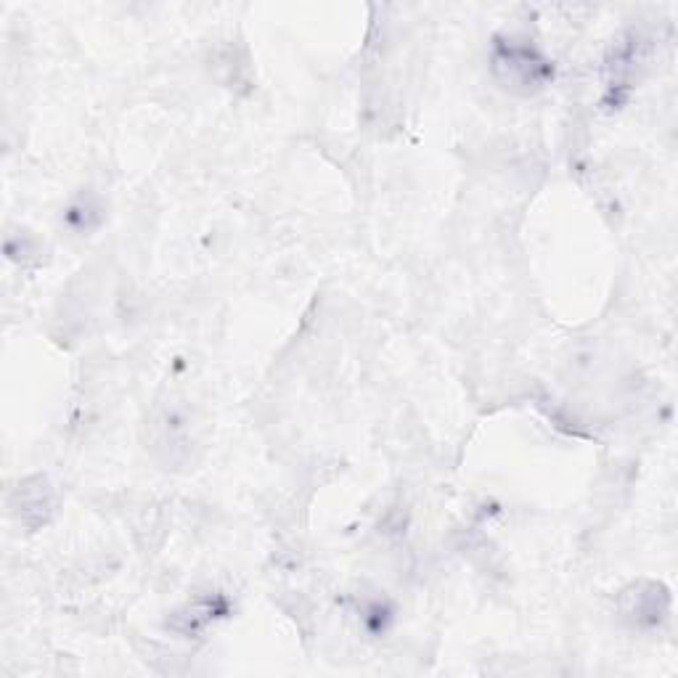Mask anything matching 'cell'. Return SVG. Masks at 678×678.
<instances>
[{
    "label": "cell",
    "mask_w": 678,
    "mask_h": 678,
    "mask_svg": "<svg viewBox=\"0 0 678 678\" xmlns=\"http://www.w3.org/2000/svg\"><path fill=\"white\" fill-rule=\"evenodd\" d=\"M159 430V445H165L173 451V459L178 456V451L189 453L191 445V432H189V416L183 408H165L157 419Z\"/></svg>",
    "instance_id": "obj_3"
},
{
    "label": "cell",
    "mask_w": 678,
    "mask_h": 678,
    "mask_svg": "<svg viewBox=\"0 0 678 678\" xmlns=\"http://www.w3.org/2000/svg\"><path fill=\"white\" fill-rule=\"evenodd\" d=\"M490 75L501 91L535 96L554 80V64L525 35H496L490 46Z\"/></svg>",
    "instance_id": "obj_1"
},
{
    "label": "cell",
    "mask_w": 678,
    "mask_h": 678,
    "mask_svg": "<svg viewBox=\"0 0 678 678\" xmlns=\"http://www.w3.org/2000/svg\"><path fill=\"white\" fill-rule=\"evenodd\" d=\"M223 612H226V602L220 596H215V599H199V602L189 604L186 610L175 612L173 628L178 633H183V636H191V633L202 631L210 620H215Z\"/></svg>",
    "instance_id": "obj_4"
},
{
    "label": "cell",
    "mask_w": 678,
    "mask_h": 678,
    "mask_svg": "<svg viewBox=\"0 0 678 678\" xmlns=\"http://www.w3.org/2000/svg\"><path fill=\"white\" fill-rule=\"evenodd\" d=\"M67 226H72L77 234H91L104 223V207L93 199V196H80L72 207L64 212Z\"/></svg>",
    "instance_id": "obj_5"
},
{
    "label": "cell",
    "mask_w": 678,
    "mask_h": 678,
    "mask_svg": "<svg viewBox=\"0 0 678 678\" xmlns=\"http://www.w3.org/2000/svg\"><path fill=\"white\" fill-rule=\"evenodd\" d=\"M668 604V591L657 583H647L628 596V615H633L636 626H657L668 618Z\"/></svg>",
    "instance_id": "obj_2"
}]
</instances>
